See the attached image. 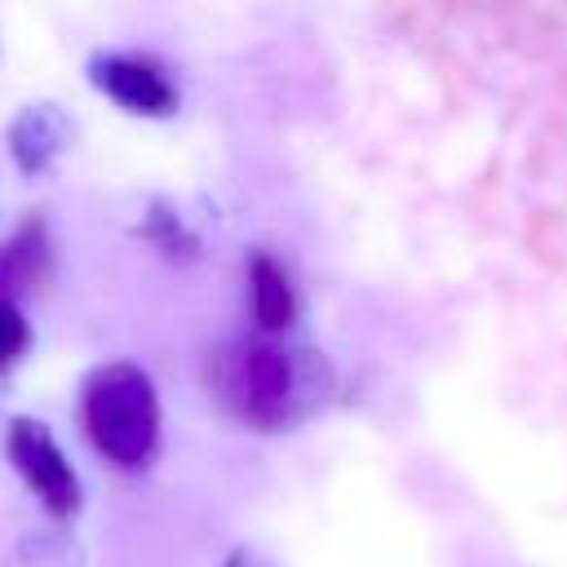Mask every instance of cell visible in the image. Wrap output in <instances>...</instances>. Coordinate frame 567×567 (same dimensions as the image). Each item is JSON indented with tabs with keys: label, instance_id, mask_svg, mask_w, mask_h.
Segmentation results:
<instances>
[{
	"label": "cell",
	"instance_id": "5",
	"mask_svg": "<svg viewBox=\"0 0 567 567\" xmlns=\"http://www.w3.org/2000/svg\"><path fill=\"white\" fill-rule=\"evenodd\" d=\"M248 385L257 408H275L288 394V359L279 350H252L248 354Z\"/></svg>",
	"mask_w": 567,
	"mask_h": 567
},
{
	"label": "cell",
	"instance_id": "6",
	"mask_svg": "<svg viewBox=\"0 0 567 567\" xmlns=\"http://www.w3.org/2000/svg\"><path fill=\"white\" fill-rule=\"evenodd\" d=\"M4 328H13V315H4V310H0V350L9 346V341H4Z\"/></svg>",
	"mask_w": 567,
	"mask_h": 567
},
{
	"label": "cell",
	"instance_id": "1",
	"mask_svg": "<svg viewBox=\"0 0 567 567\" xmlns=\"http://www.w3.org/2000/svg\"><path fill=\"white\" fill-rule=\"evenodd\" d=\"M84 421H89L93 443L111 461L142 465L159 434V403H155L151 381L128 363L102 368L84 390Z\"/></svg>",
	"mask_w": 567,
	"mask_h": 567
},
{
	"label": "cell",
	"instance_id": "7",
	"mask_svg": "<svg viewBox=\"0 0 567 567\" xmlns=\"http://www.w3.org/2000/svg\"><path fill=\"white\" fill-rule=\"evenodd\" d=\"M226 567H235V563H226Z\"/></svg>",
	"mask_w": 567,
	"mask_h": 567
},
{
	"label": "cell",
	"instance_id": "2",
	"mask_svg": "<svg viewBox=\"0 0 567 567\" xmlns=\"http://www.w3.org/2000/svg\"><path fill=\"white\" fill-rule=\"evenodd\" d=\"M9 456L18 465V474L31 483V492L53 509V514H71L75 509V496H80V483H75V470L66 465V456L58 452L53 434L35 421H18L13 434H9Z\"/></svg>",
	"mask_w": 567,
	"mask_h": 567
},
{
	"label": "cell",
	"instance_id": "3",
	"mask_svg": "<svg viewBox=\"0 0 567 567\" xmlns=\"http://www.w3.org/2000/svg\"><path fill=\"white\" fill-rule=\"evenodd\" d=\"M93 80L115 97L124 102L128 111H146V115H164L173 106V89L168 80L146 66V62H133V58H106L93 66Z\"/></svg>",
	"mask_w": 567,
	"mask_h": 567
},
{
	"label": "cell",
	"instance_id": "4",
	"mask_svg": "<svg viewBox=\"0 0 567 567\" xmlns=\"http://www.w3.org/2000/svg\"><path fill=\"white\" fill-rule=\"evenodd\" d=\"M252 310L261 319V328H284L288 315H292V292H288V279L275 261L257 257L252 266Z\"/></svg>",
	"mask_w": 567,
	"mask_h": 567
}]
</instances>
